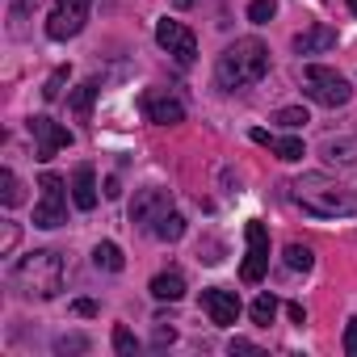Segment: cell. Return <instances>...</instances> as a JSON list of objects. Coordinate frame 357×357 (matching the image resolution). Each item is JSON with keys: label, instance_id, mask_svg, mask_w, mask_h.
<instances>
[{"label": "cell", "instance_id": "6da1fadb", "mask_svg": "<svg viewBox=\"0 0 357 357\" xmlns=\"http://www.w3.org/2000/svg\"><path fill=\"white\" fill-rule=\"evenodd\" d=\"M290 198L315 219H349V215H357V190L340 185L328 172H303L298 181H290Z\"/></svg>", "mask_w": 357, "mask_h": 357}, {"label": "cell", "instance_id": "7a4b0ae2", "mask_svg": "<svg viewBox=\"0 0 357 357\" xmlns=\"http://www.w3.org/2000/svg\"><path fill=\"white\" fill-rule=\"evenodd\" d=\"M265 72H269V47L261 38H236L215 63V80L223 93L252 89L257 80H265Z\"/></svg>", "mask_w": 357, "mask_h": 357}, {"label": "cell", "instance_id": "3957f363", "mask_svg": "<svg viewBox=\"0 0 357 357\" xmlns=\"http://www.w3.org/2000/svg\"><path fill=\"white\" fill-rule=\"evenodd\" d=\"M13 286L26 298H55L63 290V257L51 248H38L13 265Z\"/></svg>", "mask_w": 357, "mask_h": 357}, {"label": "cell", "instance_id": "277c9868", "mask_svg": "<svg viewBox=\"0 0 357 357\" xmlns=\"http://www.w3.org/2000/svg\"><path fill=\"white\" fill-rule=\"evenodd\" d=\"M303 93H307L315 105H328V109H336V105H344V101L353 97L349 80H344L340 72L324 68V63H307V68H303Z\"/></svg>", "mask_w": 357, "mask_h": 357}, {"label": "cell", "instance_id": "5b68a950", "mask_svg": "<svg viewBox=\"0 0 357 357\" xmlns=\"http://www.w3.org/2000/svg\"><path fill=\"white\" fill-rule=\"evenodd\" d=\"M38 190H43V198L34 206V227H63L68 223V190H63V176L59 172H43Z\"/></svg>", "mask_w": 357, "mask_h": 357}, {"label": "cell", "instance_id": "8992f818", "mask_svg": "<svg viewBox=\"0 0 357 357\" xmlns=\"http://www.w3.org/2000/svg\"><path fill=\"white\" fill-rule=\"evenodd\" d=\"M89 9H93V0H55V9H51V17H47V34H51L55 43L76 38V34L84 30V22H89Z\"/></svg>", "mask_w": 357, "mask_h": 357}, {"label": "cell", "instance_id": "52a82bcc", "mask_svg": "<svg viewBox=\"0 0 357 357\" xmlns=\"http://www.w3.org/2000/svg\"><path fill=\"white\" fill-rule=\"evenodd\" d=\"M155 43L181 63V68H190L194 59H198V38H194V30L190 26H181V22H155Z\"/></svg>", "mask_w": 357, "mask_h": 357}, {"label": "cell", "instance_id": "ba28073f", "mask_svg": "<svg viewBox=\"0 0 357 357\" xmlns=\"http://www.w3.org/2000/svg\"><path fill=\"white\" fill-rule=\"evenodd\" d=\"M168 211H172V194L160 190V185H151V190H139V194H135V202H130V223L143 227V231H155V223H160Z\"/></svg>", "mask_w": 357, "mask_h": 357}, {"label": "cell", "instance_id": "9c48e42d", "mask_svg": "<svg viewBox=\"0 0 357 357\" xmlns=\"http://www.w3.org/2000/svg\"><path fill=\"white\" fill-rule=\"evenodd\" d=\"M244 240H248V257H244V265H240V278L248 282V286H257L261 278H265V269H269V231H265V223H248L244 227Z\"/></svg>", "mask_w": 357, "mask_h": 357}, {"label": "cell", "instance_id": "30bf717a", "mask_svg": "<svg viewBox=\"0 0 357 357\" xmlns=\"http://www.w3.org/2000/svg\"><path fill=\"white\" fill-rule=\"evenodd\" d=\"M139 109H143V118L155 122V126H176V122H185L181 97H172L168 89H147V93L139 97Z\"/></svg>", "mask_w": 357, "mask_h": 357}, {"label": "cell", "instance_id": "8fae6325", "mask_svg": "<svg viewBox=\"0 0 357 357\" xmlns=\"http://www.w3.org/2000/svg\"><path fill=\"white\" fill-rule=\"evenodd\" d=\"M30 135H34V143H38V160L59 155V151L72 147V139H76L68 126H59V122L47 118V114H34V118H30Z\"/></svg>", "mask_w": 357, "mask_h": 357}, {"label": "cell", "instance_id": "7c38bea8", "mask_svg": "<svg viewBox=\"0 0 357 357\" xmlns=\"http://www.w3.org/2000/svg\"><path fill=\"white\" fill-rule=\"evenodd\" d=\"M202 311L211 315V324L227 328V324H236V319H240V298H236V290L211 286V290H202Z\"/></svg>", "mask_w": 357, "mask_h": 357}, {"label": "cell", "instance_id": "4fadbf2b", "mask_svg": "<svg viewBox=\"0 0 357 357\" xmlns=\"http://www.w3.org/2000/svg\"><path fill=\"white\" fill-rule=\"evenodd\" d=\"M252 143H261V147H269V151H278V160H286V164H294V160H303V139H294V135H269V130H252L248 135Z\"/></svg>", "mask_w": 357, "mask_h": 357}, {"label": "cell", "instance_id": "5bb4252c", "mask_svg": "<svg viewBox=\"0 0 357 357\" xmlns=\"http://www.w3.org/2000/svg\"><path fill=\"white\" fill-rule=\"evenodd\" d=\"M72 202H76L80 211H93V206H97V172H93L89 164H80V168L72 172Z\"/></svg>", "mask_w": 357, "mask_h": 357}, {"label": "cell", "instance_id": "9a60e30c", "mask_svg": "<svg viewBox=\"0 0 357 357\" xmlns=\"http://www.w3.org/2000/svg\"><path fill=\"white\" fill-rule=\"evenodd\" d=\"M336 47V30L332 26H311V30H303L298 38H294V51L298 55H324V51H332Z\"/></svg>", "mask_w": 357, "mask_h": 357}, {"label": "cell", "instance_id": "2e32d148", "mask_svg": "<svg viewBox=\"0 0 357 357\" xmlns=\"http://www.w3.org/2000/svg\"><path fill=\"white\" fill-rule=\"evenodd\" d=\"M319 155L328 164H357V135H328L319 143Z\"/></svg>", "mask_w": 357, "mask_h": 357}, {"label": "cell", "instance_id": "e0dca14e", "mask_svg": "<svg viewBox=\"0 0 357 357\" xmlns=\"http://www.w3.org/2000/svg\"><path fill=\"white\" fill-rule=\"evenodd\" d=\"M151 294L164 298V303H176V298L185 294V278L181 273H155L151 278Z\"/></svg>", "mask_w": 357, "mask_h": 357}, {"label": "cell", "instance_id": "ac0fdd59", "mask_svg": "<svg viewBox=\"0 0 357 357\" xmlns=\"http://www.w3.org/2000/svg\"><path fill=\"white\" fill-rule=\"evenodd\" d=\"M93 265H97V269H105V273H122V265H126V257H122V248H118V244H109V240H101V244L93 248Z\"/></svg>", "mask_w": 357, "mask_h": 357}, {"label": "cell", "instance_id": "d6986e66", "mask_svg": "<svg viewBox=\"0 0 357 357\" xmlns=\"http://www.w3.org/2000/svg\"><path fill=\"white\" fill-rule=\"evenodd\" d=\"M155 240H164V244H176L185 236V215H176V211H168L160 223H155V231H151Z\"/></svg>", "mask_w": 357, "mask_h": 357}, {"label": "cell", "instance_id": "ffe728a7", "mask_svg": "<svg viewBox=\"0 0 357 357\" xmlns=\"http://www.w3.org/2000/svg\"><path fill=\"white\" fill-rule=\"evenodd\" d=\"M97 93H101V80H84V84L72 93V109H76V118H89V114H93Z\"/></svg>", "mask_w": 357, "mask_h": 357}, {"label": "cell", "instance_id": "44dd1931", "mask_svg": "<svg viewBox=\"0 0 357 357\" xmlns=\"http://www.w3.org/2000/svg\"><path fill=\"white\" fill-rule=\"evenodd\" d=\"M22 198H26V194H22L17 172H13V168H5V172H0V202L13 211V206H22Z\"/></svg>", "mask_w": 357, "mask_h": 357}, {"label": "cell", "instance_id": "7402d4cb", "mask_svg": "<svg viewBox=\"0 0 357 357\" xmlns=\"http://www.w3.org/2000/svg\"><path fill=\"white\" fill-rule=\"evenodd\" d=\"M286 265H290L294 273H307V269L315 265V252H311L307 244H286Z\"/></svg>", "mask_w": 357, "mask_h": 357}, {"label": "cell", "instance_id": "603a6c76", "mask_svg": "<svg viewBox=\"0 0 357 357\" xmlns=\"http://www.w3.org/2000/svg\"><path fill=\"white\" fill-rule=\"evenodd\" d=\"M273 122H278V126H286V130H298V126H307V122H311V114H307L303 105H286V109H278V114H273Z\"/></svg>", "mask_w": 357, "mask_h": 357}, {"label": "cell", "instance_id": "cb8c5ba5", "mask_svg": "<svg viewBox=\"0 0 357 357\" xmlns=\"http://www.w3.org/2000/svg\"><path fill=\"white\" fill-rule=\"evenodd\" d=\"M273 315H278V298H273V294H261V298L252 303V324L269 328V324H273Z\"/></svg>", "mask_w": 357, "mask_h": 357}, {"label": "cell", "instance_id": "d4e9b609", "mask_svg": "<svg viewBox=\"0 0 357 357\" xmlns=\"http://www.w3.org/2000/svg\"><path fill=\"white\" fill-rule=\"evenodd\" d=\"M273 13H278L273 0H252V5H248V22H252V26H269Z\"/></svg>", "mask_w": 357, "mask_h": 357}, {"label": "cell", "instance_id": "484cf974", "mask_svg": "<svg viewBox=\"0 0 357 357\" xmlns=\"http://www.w3.org/2000/svg\"><path fill=\"white\" fill-rule=\"evenodd\" d=\"M114 349H118L122 357H130V353H139V340H135V332H130L126 324H118V328H114Z\"/></svg>", "mask_w": 357, "mask_h": 357}, {"label": "cell", "instance_id": "4316f807", "mask_svg": "<svg viewBox=\"0 0 357 357\" xmlns=\"http://www.w3.org/2000/svg\"><path fill=\"white\" fill-rule=\"evenodd\" d=\"M63 80H68V68H55V72H51V80L43 84V97H47V101H55V97H59V89H63Z\"/></svg>", "mask_w": 357, "mask_h": 357}, {"label": "cell", "instance_id": "83f0119b", "mask_svg": "<svg viewBox=\"0 0 357 357\" xmlns=\"http://www.w3.org/2000/svg\"><path fill=\"white\" fill-rule=\"evenodd\" d=\"M84 349H89L84 336H59L55 340V353H84Z\"/></svg>", "mask_w": 357, "mask_h": 357}, {"label": "cell", "instance_id": "f1b7e54d", "mask_svg": "<svg viewBox=\"0 0 357 357\" xmlns=\"http://www.w3.org/2000/svg\"><path fill=\"white\" fill-rule=\"evenodd\" d=\"M344 353L349 357H357V315L349 319V328H344Z\"/></svg>", "mask_w": 357, "mask_h": 357}, {"label": "cell", "instance_id": "f546056e", "mask_svg": "<svg viewBox=\"0 0 357 357\" xmlns=\"http://www.w3.org/2000/svg\"><path fill=\"white\" fill-rule=\"evenodd\" d=\"M13 244H17V223L5 227V244H0V252H13Z\"/></svg>", "mask_w": 357, "mask_h": 357}, {"label": "cell", "instance_id": "4dcf8cb0", "mask_svg": "<svg viewBox=\"0 0 357 357\" xmlns=\"http://www.w3.org/2000/svg\"><path fill=\"white\" fill-rule=\"evenodd\" d=\"M72 311H76V315H97V303H89V298H76V303H72Z\"/></svg>", "mask_w": 357, "mask_h": 357}, {"label": "cell", "instance_id": "1f68e13d", "mask_svg": "<svg viewBox=\"0 0 357 357\" xmlns=\"http://www.w3.org/2000/svg\"><path fill=\"white\" fill-rule=\"evenodd\" d=\"M286 315H290L294 324H307V311H303V303H290V307H286Z\"/></svg>", "mask_w": 357, "mask_h": 357}, {"label": "cell", "instance_id": "d6a6232c", "mask_svg": "<svg viewBox=\"0 0 357 357\" xmlns=\"http://www.w3.org/2000/svg\"><path fill=\"white\" fill-rule=\"evenodd\" d=\"M172 340H176V332H172V328H164V324H160V328H155V344H172Z\"/></svg>", "mask_w": 357, "mask_h": 357}, {"label": "cell", "instance_id": "836d02e7", "mask_svg": "<svg viewBox=\"0 0 357 357\" xmlns=\"http://www.w3.org/2000/svg\"><path fill=\"white\" fill-rule=\"evenodd\" d=\"M231 353H257V344H252V340H240V336H236V340H231Z\"/></svg>", "mask_w": 357, "mask_h": 357}, {"label": "cell", "instance_id": "e575fe53", "mask_svg": "<svg viewBox=\"0 0 357 357\" xmlns=\"http://www.w3.org/2000/svg\"><path fill=\"white\" fill-rule=\"evenodd\" d=\"M349 9H353V13H357V0H349Z\"/></svg>", "mask_w": 357, "mask_h": 357}]
</instances>
